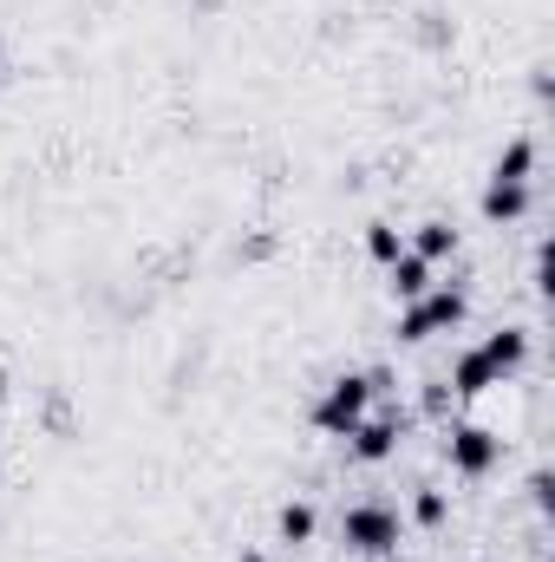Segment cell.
I'll return each mask as SVG.
<instances>
[{
	"label": "cell",
	"instance_id": "ba28073f",
	"mask_svg": "<svg viewBox=\"0 0 555 562\" xmlns=\"http://www.w3.org/2000/svg\"><path fill=\"white\" fill-rule=\"evenodd\" d=\"M484 223H517L530 210V183H484Z\"/></svg>",
	"mask_w": 555,
	"mask_h": 562
},
{
	"label": "cell",
	"instance_id": "30bf717a",
	"mask_svg": "<svg viewBox=\"0 0 555 562\" xmlns=\"http://www.w3.org/2000/svg\"><path fill=\"white\" fill-rule=\"evenodd\" d=\"M412 256H418V262H444V256H457V229H451V223H438V216H431V223H418V229H412Z\"/></svg>",
	"mask_w": 555,
	"mask_h": 562
},
{
	"label": "cell",
	"instance_id": "5bb4252c",
	"mask_svg": "<svg viewBox=\"0 0 555 562\" xmlns=\"http://www.w3.org/2000/svg\"><path fill=\"white\" fill-rule=\"evenodd\" d=\"M444 517H451L444 491H418V497H412V524H418V530H444Z\"/></svg>",
	"mask_w": 555,
	"mask_h": 562
},
{
	"label": "cell",
	"instance_id": "8992f818",
	"mask_svg": "<svg viewBox=\"0 0 555 562\" xmlns=\"http://www.w3.org/2000/svg\"><path fill=\"white\" fill-rule=\"evenodd\" d=\"M477 353L490 360V373H497V386H503V380H510V373L530 360V334H523V327H497V334H490Z\"/></svg>",
	"mask_w": 555,
	"mask_h": 562
},
{
	"label": "cell",
	"instance_id": "4fadbf2b",
	"mask_svg": "<svg viewBox=\"0 0 555 562\" xmlns=\"http://www.w3.org/2000/svg\"><path fill=\"white\" fill-rule=\"evenodd\" d=\"M366 256H373V262H399V256H406V236H399L393 223H366Z\"/></svg>",
	"mask_w": 555,
	"mask_h": 562
},
{
	"label": "cell",
	"instance_id": "8fae6325",
	"mask_svg": "<svg viewBox=\"0 0 555 562\" xmlns=\"http://www.w3.org/2000/svg\"><path fill=\"white\" fill-rule=\"evenodd\" d=\"M386 281H393V294H399V301H418V294L431 288V262H418L412 249H406L399 262H386Z\"/></svg>",
	"mask_w": 555,
	"mask_h": 562
},
{
	"label": "cell",
	"instance_id": "9c48e42d",
	"mask_svg": "<svg viewBox=\"0 0 555 562\" xmlns=\"http://www.w3.org/2000/svg\"><path fill=\"white\" fill-rule=\"evenodd\" d=\"M530 170H536V144L510 138L497 150V164H490V183H530Z\"/></svg>",
	"mask_w": 555,
	"mask_h": 562
},
{
	"label": "cell",
	"instance_id": "3957f363",
	"mask_svg": "<svg viewBox=\"0 0 555 562\" xmlns=\"http://www.w3.org/2000/svg\"><path fill=\"white\" fill-rule=\"evenodd\" d=\"M340 543L353 557H393L399 550V510L393 504H353L340 517Z\"/></svg>",
	"mask_w": 555,
	"mask_h": 562
},
{
	"label": "cell",
	"instance_id": "e0dca14e",
	"mask_svg": "<svg viewBox=\"0 0 555 562\" xmlns=\"http://www.w3.org/2000/svg\"><path fill=\"white\" fill-rule=\"evenodd\" d=\"M236 562H262V557H256V550H249V557H236Z\"/></svg>",
	"mask_w": 555,
	"mask_h": 562
},
{
	"label": "cell",
	"instance_id": "5b68a950",
	"mask_svg": "<svg viewBox=\"0 0 555 562\" xmlns=\"http://www.w3.org/2000/svg\"><path fill=\"white\" fill-rule=\"evenodd\" d=\"M347 445H353L360 464H386L399 451V413H366V419L347 431Z\"/></svg>",
	"mask_w": 555,
	"mask_h": 562
},
{
	"label": "cell",
	"instance_id": "277c9868",
	"mask_svg": "<svg viewBox=\"0 0 555 562\" xmlns=\"http://www.w3.org/2000/svg\"><path fill=\"white\" fill-rule=\"evenodd\" d=\"M451 471L457 477H490L497 464H503V438L490 431V425H451Z\"/></svg>",
	"mask_w": 555,
	"mask_h": 562
},
{
	"label": "cell",
	"instance_id": "7c38bea8",
	"mask_svg": "<svg viewBox=\"0 0 555 562\" xmlns=\"http://www.w3.org/2000/svg\"><path fill=\"white\" fill-rule=\"evenodd\" d=\"M314 504H281V517H275V530H281V543H307L314 537Z\"/></svg>",
	"mask_w": 555,
	"mask_h": 562
},
{
	"label": "cell",
	"instance_id": "2e32d148",
	"mask_svg": "<svg viewBox=\"0 0 555 562\" xmlns=\"http://www.w3.org/2000/svg\"><path fill=\"white\" fill-rule=\"evenodd\" d=\"M444 406H451V386H431V393H424V413L444 419Z\"/></svg>",
	"mask_w": 555,
	"mask_h": 562
},
{
	"label": "cell",
	"instance_id": "7a4b0ae2",
	"mask_svg": "<svg viewBox=\"0 0 555 562\" xmlns=\"http://www.w3.org/2000/svg\"><path fill=\"white\" fill-rule=\"evenodd\" d=\"M366 413H373V380H366V373H340V380L320 393V406H314V431L347 438Z\"/></svg>",
	"mask_w": 555,
	"mask_h": 562
},
{
	"label": "cell",
	"instance_id": "52a82bcc",
	"mask_svg": "<svg viewBox=\"0 0 555 562\" xmlns=\"http://www.w3.org/2000/svg\"><path fill=\"white\" fill-rule=\"evenodd\" d=\"M444 386H451V400H484V393L497 386V373H490V360L471 347V353L451 360V380H444Z\"/></svg>",
	"mask_w": 555,
	"mask_h": 562
},
{
	"label": "cell",
	"instance_id": "6da1fadb",
	"mask_svg": "<svg viewBox=\"0 0 555 562\" xmlns=\"http://www.w3.org/2000/svg\"><path fill=\"white\" fill-rule=\"evenodd\" d=\"M471 314V301H464V288H424L418 301H406V314H399V340L418 347V340H431V334H451L457 321Z\"/></svg>",
	"mask_w": 555,
	"mask_h": 562
},
{
	"label": "cell",
	"instance_id": "9a60e30c",
	"mask_svg": "<svg viewBox=\"0 0 555 562\" xmlns=\"http://www.w3.org/2000/svg\"><path fill=\"white\" fill-rule=\"evenodd\" d=\"M530 504H536L543 517L555 510V497H550V471H536V477H530Z\"/></svg>",
	"mask_w": 555,
	"mask_h": 562
}]
</instances>
